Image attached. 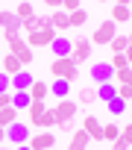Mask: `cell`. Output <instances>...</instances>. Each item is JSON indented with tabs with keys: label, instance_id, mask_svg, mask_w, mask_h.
I'll use <instances>...</instances> for the list:
<instances>
[{
	"label": "cell",
	"instance_id": "obj_22",
	"mask_svg": "<svg viewBox=\"0 0 132 150\" xmlns=\"http://www.w3.org/2000/svg\"><path fill=\"white\" fill-rule=\"evenodd\" d=\"M12 12H15V18H18V21H29V18L35 15V9H32V3H18V6L12 9Z\"/></svg>",
	"mask_w": 132,
	"mask_h": 150
},
{
	"label": "cell",
	"instance_id": "obj_18",
	"mask_svg": "<svg viewBox=\"0 0 132 150\" xmlns=\"http://www.w3.org/2000/svg\"><path fill=\"white\" fill-rule=\"evenodd\" d=\"M29 86H32V74H29L27 68L18 74V77H12V91H27Z\"/></svg>",
	"mask_w": 132,
	"mask_h": 150
},
{
	"label": "cell",
	"instance_id": "obj_25",
	"mask_svg": "<svg viewBox=\"0 0 132 150\" xmlns=\"http://www.w3.org/2000/svg\"><path fill=\"white\" fill-rule=\"evenodd\" d=\"M109 47H112V53H126V50H129V38H126V35H114Z\"/></svg>",
	"mask_w": 132,
	"mask_h": 150
},
{
	"label": "cell",
	"instance_id": "obj_13",
	"mask_svg": "<svg viewBox=\"0 0 132 150\" xmlns=\"http://www.w3.org/2000/svg\"><path fill=\"white\" fill-rule=\"evenodd\" d=\"M27 94H29V100H38V103H44V97L50 94V86H47V83H41V80H32V86L27 88Z\"/></svg>",
	"mask_w": 132,
	"mask_h": 150
},
{
	"label": "cell",
	"instance_id": "obj_28",
	"mask_svg": "<svg viewBox=\"0 0 132 150\" xmlns=\"http://www.w3.org/2000/svg\"><path fill=\"white\" fill-rule=\"evenodd\" d=\"M32 127H41V129H53V127H56V118H53V112L47 109V112H44V115H41V118H38Z\"/></svg>",
	"mask_w": 132,
	"mask_h": 150
},
{
	"label": "cell",
	"instance_id": "obj_20",
	"mask_svg": "<svg viewBox=\"0 0 132 150\" xmlns=\"http://www.w3.org/2000/svg\"><path fill=\"white\" fill-rule=\"evenodd\" d=\"M68 91H71V83H65V80H56V83L50 86V94H53L56 100H65V97H68Z\"/></svg>",
	"mask_w": 132,
	"mask_h": 150
},
{
	"label": "cell",
	"instance_id": "obj_24",
	"mask_svg": "<svg viewBox=\"0 0 132 150\" xmlns=\"http://www.w3.org/2000/svg\"><path fill=\"white\" fill-rule=\"evenodd\" d=\"M29 94L27 91H12V109H29Z\"/></svg>",
	"mask_w": 132,
	"mask_h": 150
},
{
	"label": "cell",
	"instance_id": "obj_33",
	"mask_svg": "<svg viewBox=\"0 0 132 150\" xmlns=\"http://www.w3.org/2000/svg\"><path fill=\"white\" fill-rule=\"evenodd\" d=\"M117 86V83H114ZM117 97L123 100V103H132V86H117Z\"/></svg>",
	"mask_w": 132,
	"mask_h": 150
},
{
	"label": "cell",
	"instance_id": "obj_2",
	"mask_svg": "<svg viewBox=\"0 0 132 150\" xmlns=\"http://www.w3.org/2000/svg\"><path fill=\"white\" fill-rule=\"evenodd\" d=\"M3 38H6V44H9V53H12L24 68H27V65H32V50L27 47V41H24L21 35H12V33H9V35H3Z\"/></svg>",
	"mask_w": 132,
	"mask_h": 150
},
{
	"label": "cell",
	"instance_id": "obj_21",
	"mask_svg": "<svg viewBox=\"0 0 132 150\" xmlns=\"http://www.w3.org/2000/svg\"><path fill=\"white\" fill-rule=\"evenodd\" d=\"M15 121H18V109H12V106L9 109H0V127H3V129H9Z\"/></svg>",
	"mask_w": 132,
	"mask_h": 150
},
{
	"label": "cell",
	"instance_id": "obj_7",
	"mask_svg": "<svg viewBox=\"0 0 132 150\" xmlns=\"http://www.w3.org/2000/svg\"><path fill=\"white\" fill-rule=\"evenodd\" d=\"M29 127L27 124H21V121H15L9 129H6V138H9V144H15V147H21V144H27L29 141Z\"/></svg>",
	"mask_w": 132,
	"mask_h": 150
},
{
	"label": "cell",
	"instance_id": "obj_6",
	"mask_svg": "<svg viewBox=\"0 0 132 150\" xmlns=\"http://www.w3.org/2000/svg\"><path fill=\"white\" fill-rule=\"evenodd\" d=\"M24 41H27V47H29V50H32V47H50V44L56 41V30L50 27V30H38V33H29Z\"/></svg>",
	"mask_w": 132,
	"mask_h": 150
},
{
	"label": "cell",
	"instance_id": "obj_16",
	"mask_svg": "<svg viewBox=\"0 0 132 150\" xmlns=\"http://www.w3.org/2000/svg\"><path fill=\"white\" fill-rule=\"evenodd\" d=\"M50 27H53L56 33H62V30H71V18H68V12L56 9V12L50 15Z\"/></svg>",
	"mask_w": 132,
	"mask_h": 150
},
{
	"label": "cell",
	"instance_id": "obj_26",
	"mask_svg": "<svg viewBox=\"0 0 132 150\" xmlns=\"http://www.w3.org/2000/svg\"><path fill=\"white\" fill-rule=\"evenodd\" d=\"M106 109H109L112 115H123V112L129 109V103H123L120 97H114V100H109V103H106Z\"/></svg>",
	"mask_w": 132,
	"mask_h": 150
},
{
	"label": "cell",
	"instance_id": "obj_38",
	"mask_svg": "<svg viewBox=\"0 0 132 150\" xmlns=\"http://www.w3.org/2000/svg\"><path fill=\"white\" fill-rule=\"evenodd\" d=\"M9 15H12V12H0V30L6 27V21H9Z\"/></svg>",
	"mask_w": 132,
	"mask_h": 150
},
{
	"label": "cell",
	"instance_id": "obj_14",
	"mask_svg": "<svg viewBox=\"0 0 132 150\" xmlns=\"http://www.w3.org/2000/svg\"><path fill=\"white\" fill-rule=\"evenodd\" d=\"M50 47H53L56 59H68V56H71V50H74V41H71V38H59V35H56V41H53Z\"/></svg>",
	"mask_w": 132,
	"mask_h": 150
},
{
	"label": "cell",
	"instance_id": "obj_19",
	"mask_svg": "<svg viewBox=\"0 0 132 150\" xmlns=\"http://www.w3.org/2000/svg\"><path fill=\"white\" fill-rule=\"evenodd\" d=\"M88 132L85 129H74V135H71V144H68V150H85L88 147Z\"/></svg>",
	"mask_w": 132,
	"mask_h": 150
},
{
	"label": "cell",
	"instance_id": "obj_30",
	"mask_svg": "<svg viewBox=\"0 0 132 150\" xmlns=\"http://www.w3.org/2000/svg\"><path fill=\"white\" fill-rule=\"evenodd\" d=\"M114 83H117V86H132V68L114 71Z\"/></svg>",
	"mask_w": 132,
	"mask_h": 150
},
{
	"label": "cell",
	"instance_id": "obj_10",
	"mask_svg": "<svg viewBox=\"0 0 132 150\" xmlns=\"http://www.w3.org/2000/svg\"><path fill=\"white\" fill-rule=\"evenodd\" d=\"M21 30L29 35V33H38V30H50V15H32L29 21H21Z\"/></svg>",
	"mask_w": 132,
	"mask_h": 150
},
{
	"label": "cell",
	"instance_id": "obj_43",
	"mask_svg": "<svg viewBox=\"0 0 132 150\" xmlns=\"http://www.w3.org/2000/svg\"><path fill=\"white\" fill-rule=\"evenodd\" d=\"M126 38H129V47H132V33H129V35H126Z\"/></svg>",
	"mask_w": 132,
	"mask_h": 150
},
{
	"label": "cell",
	"instance_id": "obj_23",
	"mask_svg": "<svg viewBox=\"0 0 132 150\" xmlns=\"http://www.w3.org/2000/svg\"><path fill=\"white\" fill-rule=\"evenodd\" d=\"M94 100H97V88H94V86H79V103L91 106Z\"/></svg>",
	"mask_w": 132,
	"mask_h": 150
},
{
	"label": "cell",
	"instance_id": "obj_39",
	"mask_svg": "<svg viewBox=\"0 0 132 150\" xmlns=\"http://www.w3.org/2000/svg\"><path fill=\"white\" fill-rule=\"evenodd\" d=\"M123 56H126V65H129V68H132V47H129V50H126V53H123Z\"/></svg>",
	"mask_w": 132,
	"mask_h": 150
},
{
	"label": "cell",
	"instance_id": "obj_5",
	"mask_svg": "<svg viewBox=\"0 0 132 150\" xmlns=\"http://www.w3.org/2000/svg\"><path fill=\"white\" fill-rule=\"evenodd\" d=\"M117 35V24L114 21H103L97 30H94V35H91V44H112V38Z\"/></svg>",
	"mask_w": 132,
	"mask_h": 150
},
{
	"label": "cell",
	"instance_id": "obj_27",
	"mask_svg": "<svg viewBox=\"0 0 132 150\" xmlns=\"http://www.w3.org/2000/svg\"><path fill=\"white\" fill-rule=\"evenodd\" d=\"M27 112H29V121H32V124H35V121H38V118H41V115H44V112H47V106H44V103H38V100H32V103H29V109H27Z\"/></svg>",
	"mask_w": 132,
	"mask_h": 150
},
{
	"label": "cell",
	"instance_id": "obj_9",
	"mask_svg": "<svg viewBox=\"0 0 132 150\" xmlns=\"http://www.w3.org/2000/svg\"><path fill=\"white\" fill-rule=\"evenodd\" d=\"M29 150H50L53 144H56V132H35V135H29Z\"/></svg>",
	"mask_w": 132,
	"mask_h": 150
},
{
	"label": "cell",
	"instance_id": "obj_31",
	"mask_svg": "<svg viewBox=\"0 0 132 150\" xmlns=\"http://www.w3.org/2000/svg\"><path fill=\"white\" fill-rule=\"evenodd\" d=\"M68 18H71V27H82V24L88 21V12H85V9L79 6V9H77V12H71Z\"/></svg>",
	"mask_w": 132,
	"mask_h": 150
},
{
	"label": "cell",
	"instance_id": "obj_29",
	"mask_svg": "<svg viewBox=\"0 0 132 150\" xmlns=\"http://www.w3.org/2000/svg\"><path fill=\"white\" fill-rule=\"evenodd\" d=\"M117 135H120L117 124H103V141H117Z\"/></svg>",
	"mask_w": 132,
	"mask_h": 150
},
{
	"label": "cell",
	"instance_id": "obj_8",
	"mask_svg": "<svg viewBox=\"0 0 132 150\" xmlns=\"http://www.w3.org/2000/svg\"><path fill=\"white\" fill-rule=\"evenodd\" d=\"M91 80H94V86L114 83V68H112L109 62H97V65H91Z\"/></svg>",
	"mask_w": 132,
	"mask_h": 150
},
{
	"label": "cell",
	"instance_id": "obj_11",
	"mask_svg": "<svg viewBox=\"0 0 132 150\" xmlns=\"http://www.w3.org/2000/svg\"><path fill=\"white\" fill-rule=\"evenodd\" d=\"M82 129L88 132V138H91V141H103V124H100V118H97V115H88V118L82 121Z\"/></svg>",
	"mask_w": 132,
	"mask_h": 150
},
{
	"label": "cell",
	"instance_id": "obj_37",
	"mask_svg": "<svg viewBox=\"0 0 132 150\" xmlns=\"http://www.w3.org/2000/svg\"><path fill=\"white\" fill-rule=\"evenodd\" d=\"M59 129H62V132H74V121H65V124H59Z\"/></svg>",
	"mask_w": 132,
	"mask_h": 150
},
{
	"label": "cell",
	"instance_id": "obj_42",
	"mask_svg": "<svg viewBox=\"0 0 132 150\" xmlns=\"http://www.w3.org/2000/svg\"><path fill=\"white\" fill-rule=\"evenodd\" d=\"M0 150H15V147H3V144H0Z\"/></svg>",
	"mask_w": 132,
	"mask_h": 150
},
{
	"label": "cell",
	"instance_id": "obj_12",
	"mask_svg": "<svg viewBox=\"0 0 132 150\" xmlns=\"http://www.w3.org/2000/svg\"><path fill=\"white\" fill-rule=\"evenodd\" d=\"M0 71H3L6 77L12 80V77H18V74L24 71V65H21V62H18V59H15L12 53H9V56H3V59H0Z\"/></svg>",
	"mask_w": 132,
	"mask_h": 150
},
{
	"label": "cell",
	"instance_id": "obj_3",
	"mask_svg": "<svg viewBox=\"0 0 132 150\" xmlns=\"http://www.w3.org/2000/svg\"><path fill=\"white\" fill-rule=\"evenodd\" d=\"M77 109H79V103H77V100H71V97L56 100V106L50 109V112H53V118H56V127H59V124H65V121H74Z\"/></svg>",
	"mask_w": 132,
	"mask_h": 150
},
{
	"label": "cell",
	"instance_id": "obj_44",
	"mask_svg": "<svg viewBox=\"0 0 132 150\" xmlns=\"http://www.w3.org/2000/svg\"><path fill=\"white\" fill-rule=\"evenodd\" d=\"M129 124H132V109H129Z\"/></svg>",
	"mask_w": 132,
	"mask_h": 150
},
{
	"label": "cell",
	"instance_id": "obj_40",
	"mask_svg": "<svg viewBox=\"0 0 132 150\" xmlns=\"http://www.w3.org/2000/svg\"><path fill=\"white\" fill-rule=\"evenodd\" d=\"M3 141H6V129H3V127H0V144H3Z\"/></svg>",
	"mask_w": 132,
	"mask_h": 150
},
{
	"label": "cell",
	"instance_id": "obj_1",
	"mask_svg": "<svg viewBox=\"0 0 132 150\" xmlns=\"http://www.w3.org/2000/svg\"><path fill=\"white\" fill-rule=\"evenodd\" d=\"M50 74L56 80H65V83H79V65H74L71 62V56L68 59H53L50 62Z\"/></svg>",
	"mask_w": 132,
	"mask_h": 150
},
{
	"label": "cell",
	"instance_id": "obj_4",
	"mask_svg": "<svg viewBox=\"0 0 132 150\" xmlns=\"http://www.w3.org/2000/svg\"><path fill=\"white\" fill-rule=\"evenodd\" d=\"M91 38H85V35H79V38H74V50H71V62L74 65H79V62H88L91 59Z\"/></svg>",
	"mask_w": 132,
	"mask_h": 150
},
{
	"label": "cell",
	"instance_id": "obj_35",
	"mask_svg": "<svg viewBox=\"0 0 132 150\" xmlns=\"http://www.w3.org/2000/svg\"><path fill=\"white\" fill-rule=\"evenodd\" d=\"M120 138H123V141H126V144L132 147V124H126V127L120 129Z\"/></svg>",
	"mask_w": 132,
	"mask_h": 150
},
{
	"label": "cell",
	"instance_id": "obj_15",
	"mask_svg": "<svg viewBox=\"0 0 132 150\" xmlns=\"http://www.w3.org/2000/svg\"><path fill=\"white\" fill-rule=\"evenodd\" d=\"M94 88H97V100H100L103 106L117 97V86H114V83H103V86H94Z\"/></svg>",
	"mask_w": 132,
	"mask_h": 150
},
{
	"label": "cell",
	"instance_id": "obj_41",
	"mask_svg": "<svg viewBox=\"0 0 132 150\" xmlns=\"http://www.w3.org/2000/svg\"><path fill=\"white\" fill-rule=\"evenodd\" d=\"M15 150H29V144H21V147H15Z\"/></svg>",
	"mask_w": 132,
	"mask_h": 150
},
{
	"label": "cell",
	"instance_id": "obj_36",
	"mask_svg": "<svg viewBox=\"0 0 132 150\" xmlns=\"http://www.w3.org/2000/svg\"><path fill=\"white\" fill-rule=\"evenodd\" d=\"M9 106H12V91L0 94V109H9Z\"/></svg>",
	"mask_w": 132,
	"mask_h": 150
},
{
	"label": "cell",
	"instance_id": "obj_34",
	"mask_svg": "<svg viewBox=\"0 0 132 150\" xmlns=\"http://www.w3.org/2000/svg\"><path fill=\"white\" fill-rule=\"evenodd\" d=\"M6 91H12V80L6 77L3 71H0V94H6Z\"/></svg>",
	"mask_w": 132,
	"mask_h": 150
},
{
	"label": "cell",
	"instance_id": "obj_32",
	"mask_svg": "<svg viewBox=\"0 0 132 150\" xmlns=\"http://www.w3.org/2000/svg\"><path fill=\"white\" fill-rule=\"evenodd\" d=\"M109 65H112L114 71H123V68H129V65H126V56H123V53H112Z\"/></svg>",
	"mask_w": 132,
	"mask_h": 150
},
{
	"label": "cell",
	"instance_id": "obj_17",
	"mask_svg": "<svg viewBox=\"0 0 132 150\" xmlns=\"http://www.w3.org/2000/svg\"><path fill=\"white\" fill-rule=\"evenodd\" d=\"M129 18H132V9H129L126 3H114V6H112V18H109V21H114V24H126Z\"/></svg>",
	"mask_w": 132,
	"mask_h": 150
}]
</instances>
